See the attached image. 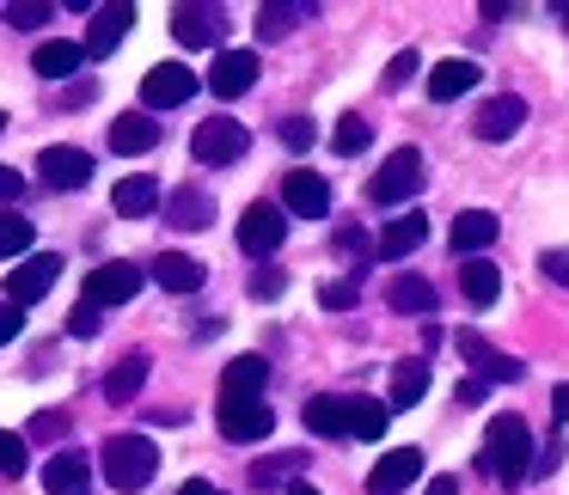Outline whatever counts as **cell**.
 <instances>
[{
  "label": "cell",
  "instance_id": "1",
  "mask_svg": "<svg viewBox=\"0 0 569 495\" xmlns=\"http://www.w3.org/2000/svg\"><path fill=\"white\" fill-rule=\"evenodd\" d=\"M483 471H490L496 483H508L515 489L520 477H532V428L520 416H490V434H483Z\"/></svg>",
  "mask_w": 569,
  "mask_h": 495
},
{
  "label": "cell",
  "instance_id": "2",
  "mask_svg": "<svg viewBox=\"0 0 569 495\" xmlns=\"http://www.w3.org/2000/svg\"><path fill=\"white\" fill-rule=\"evenodd\" d=\"M99 471L104 483H111L117 495H136L153 483V471H160V453H153L148 434H111V441L99 446Z\"/></svg>",
  "mask_w": 569,
  "mask_h": 495
},
{
  "label": "cell",
  "instance_id": "3",
  "mask_svg": "<svg viewBox=\"0 0 569 495\" xmlns=\"http://www.w3.org/2000/svg\"><path fill=\"white\" fill-rule=\"evenodd\" d=\"M422 178H429L422 153L417 148H398V153H386V160H380V172H373V184H368V202H373V209H398V202H410L422 190Z\"/></svg>",
  "mask_w": 569,
  "mask_h": 495
},
{
  "label": "cell",
  "instance_id": "4",
  "mask_svg": "<svg viewBox=\"0 0 569 495\" xmlns=\"http://www.w3.org/2000/svg\"><path fill=\"white\" fill-rule=\"evenodd\" d=\"M246 148H251V135L233 117H209V123H197V135H190L197 165H233V160H246Z\"/></svg>",
  "mask_w": 569,
  "mask_h": 495
},
{
  "label": "cell",
  "instance_id": "5",
  "mask_svg": "<svg viewBox=\"0 0 569 495\" xmlns=\"http://www.w3.org/2000/svg\"><path fill=\"white\" fill-rule=\"evenodd\" d=\"M56 275H62V257H56V251H31V257H19V270L7 275V300H13L19 312L38 306V300L56 287Z\"/></svg>",
  "mask_w": 569,
  "mask_h": 495
},
{
  "label": "cell",
  "instance_id": "6",
  "mask_svg": "<svg viewBox=\"0 0 569 495\" xmlns=\"http://www.w3.org/2000/svg\"><path fill=\"white\" fill-rule=\"evenodd\" d=\"M197 87L202 80L190 74L184 62H160V68H148V80H141V104H148V111H178V104L197 99Z\"/></svg>",
  "mask_w": 569,
  "mask_h": 495
},
{
  "label": "cell",
  "instance_id": "7",
  "mask_svg": "<svg viewBox=\"0 0 569 495\" xmlns=\"http://www.w3.org/2000/svg\"><path fill=\"white\" fill-rule=\"evenodd\" d=\"M288 239V221L276 202H251L246 214H239V251L246 257H276V245Z\"/></svg>",
  "mask_w": 569,
  "mask_h": 495
},
{
  "label": "cell",
  "instance_id": "8",
  "mask_svg": "<svg viewBox=\"0 0 569 495\" xmlns=\"http://www.w3.org/2000/svg\"><path fill=\"white\" fill-rule=\"evenodd\" d=\"M141 282H148V270H136V263H99V270L87 275V306H123V300H136L141 294Z\"/></svg>",
  "mask_w": 569,
  "mask_h": 495
},
{
  "label": "cell",
  "instance_id": "9",
  "mask_svg": "<svg viewBox=\"0 0 569 495\" xmlns=\"http://www.w3.org/2000/svg\"><path fill=\"white\" fill-rule=\"evenodd\" d=\"M422 465H429V458H422V446H392V453L368 471V495H405L410 483L422 477Z\"/></svg>",
  "mask_w": 569,
  "mask_h": 495
},
{
  "label": "cell",
  "instance_id": "10",
  "mask_svg": "<svg viewBox=\"0 0 569 495\" xmlns=\"http://www.w3.org/2000/svg\"><path fill=\"white\" fill-rule=\"evenodd\" d=\"M38 172H43L50 190H87L92 184V153L87 148H43Z\"/></svg>",
  "mask_w": 569,
  "mask_h": 495
},
{
  "label": "cell",
  "instance_id": "11",
  "mask_svg": "<svg viewBox=\"0 0 569 495\" xmlns=\"http://www.w3.org/2000/svg\"><path fill=\"white\" fill-rule=\"evenodd\" d=\"M459 355H466L471 367H478V380H483V385H490V380H496V385H515V380H527V367H520L515 355H502V348H490L478 331H459Z\"/></svg>",
  "mask_w": 569,
  "mask_h": 495
},
{
  "label": "cell",
  "instance_id": "12",
  "mask_svg": "<svg viewBox=\"0 0 569 495\" xmlns=\"http://www.w3.org/2000/svg\"><path fill=\"white\" fill-rule=\"evenodd\" d=\"M258 87V55L251 50H221L209 68V92L214 99H246V92Z\"/></svg>",
  "mask_w": 569,
  "mask_h": 495
},
{
  "label": "cell",
  "instance_id": "13",
  "mask_svg": "<svg viewBox=\"0 0 569 495\" xmlns=\"http://www.w3.org/2000/svg\"><path fill=\"white\" fill-rule=\"evenodd\" d=\"M282 209L300 214V221H325L331 214V184L319 172H288L282 178Z\"/></svg>",
  "mask_w": 569,
  "mask_h": 495
},
{
  "label": "cell",
  "instance_id": "14",
  "mask_svg": "<svg viewBox=\"0 0 569 495\" xmlns=\"http://www.w3.org/2000/svg\"><path fill=\"white\" fill-rule=\"evenodd\" d=\"M263 385H270V361L239 355V361H227V373H221V404H258Z\"/></svg>",
  "mask_w": 569,
  "mask_h": 495
},
{
  "label": "cell",
  "instance_id": "15",
  "mask_svg": "<svg viewBox=\"0 0 569 495\" xmlns=\"http://www.w3.org/2000/svg\"><path fill=\"white\" fill-rule=\"evenodd\" d=\"M520 123H527V104H520V92H502V99L478 104V117H471V135H478V141H508V135H520Z\"/></svg>",
  "mask_w": 569,
  "mask_h": 495
},
{
  "label": "cell",
  "instance_id": "16",
  "mask_svg": "<svg viewBox=\"0 0 569 495\" xmlns=\"http://www.w3.org/2000/svg\"><path fill=\"white\" fill-rule=\"evenodd\" d=\"M172 31H178V43L184 50H209V43H221V31H227V19H221V7H172Z\"/></svg>",
  "mask_w": 569,
  "mask_h": 495
},
{
  "label": "cell",
  "instance_id": "17",
  "mask_svg": "<svg viewBox=\"0 0 569 495\" xmlns=\"http://www.w3.org/2000/svg\"><path fill=\"white\" fill-rule=\"evenodd\" d=\"M43 489L50 495H87L92 489V458L74 453V446L50 453V465H43Z\"/></svg>",
  "mask_w": 569,
  "mask_h": 495
},
{
  "label": "cell",
  "instance_id": "18",
  "mask_svg": "<svg viewBox=\"0 0 569 495\" xmlns=\"http://www.w3.org/2000/svg\"><path fill=\"white\" fill-rule=\"evenodd\" d=\"M214 422H221V434H227V441H239V446L263 441V434L276 428V416H270L263 397H258V404H221V416H214Z\"/></svg>",
  "mask_w": 569,
  "mask_h": 495
},
{
  "label": "cell",
  "instance_id": "19",
  "mask_svg": "<svg viewBox=\"0 0 569 495\" xmlns=\"http://www.w3.org/2000/svg\"><path fill=\"white\" fill-rule=\"evenodd\" d=\"M422 239H429V221H422V214H398V221L380 226V245H373V257H380V263H405L410 251L422 245Z\"/></svg>",
  "mask_w": 569,
  "mask_h": 495
},
{
  "label": "cell",
  "instance_id": "20",
  "mask_svg": "<svg viewBox=\"0 0 569 495\" xmlns=\"http://www.w3.org/2000/svg\"><path fill=\"white\" fill-rule=\"evenodd\" d=\"M471 87H478V62H466V55H447V62L429 68V99H435V104L466 99Z\"/></svg>",
  "mask_w": 569,
  "mask_h": 495
},
{
  "label": "cell",
  "instance_id": "21",
  "mask_svg": "<svg viewBox=\"0 0 569 495\" xmlns=\"http://www.w3.org/2000/svg\"><path fill=\"white\" fill-rule=\"evenodd\" d=\"M160 148V123H153L148 111H129L111 123V153H123V160H136V153H153Z\"/></svg>",
  "mask_w": 569,
  "mask_h": 495
},
{
  "label": "cell",
  "instance_id": "22",
  "mask_svg": "<svg viewBox=\"0 0 569 495\" xmlns=\"http://www.w3.org/2000/svg\"><path fill=\"white\" fill-rule=\"evenodd\" d=\"M148 275L166 287V294H197V287L209 282V270H202L197 257H184V251H166V257H153Z\"/></svg>",
  "mask_w": 569,
  "mask_h": 495
},
{
  "label": "cell",
  "instance_id": "23",
  "mask_svg": "<svg viewBox=\"0 0 569 495\" xmlns=\"http://www.w3.org/2000/svg\"><path fill=\"white\" fill-rule=\"evenodd\" d=\"M386 306H392V312H410V319H429V312H435V287H429V275L398 270L392 282H386Z\"/></svg>",
  "mask_w": 569,
  "mask_h": 495
},
{
  "label": "cell",
  "instance_id": "24",
  "mask_svg": "<svg viewBox=\"0 0 569 495\" xmlns=\"http://www.w3.org/2000/svg\"><path fill=\"white\" fill-rule=\"evenodd\" d=\"M386 422H392V404H380V397H343V434L349 441H380Z\"/></svg>",
  "mask_w": 569,
  "mask_h": 495
},
{
  "label": "cell",
  "instance_id": "25",
  "mask_svg": "<svg viewBox=\"0 0 569 495\" xmlns=\"http://www.w3.org/2000/svg\"><path fill=\"white\" fill-rule=\"evenodd\" d=\"M129 26H136V7H99V13H92V31H87V55H111L117 43L129 38Z\"/></svg>",
  "mask_w": 569,
  "mask_h": 495
},
{
  "label": "cell",
  "instance_id": "26",
  "mask_svg": "<svg viewBox=\"0 0 569 495\" xmlns=\"http://www.w3.org/2000/svg\"><path fill=\"white\" fill-rule=\"evenodd\" d=\"M80 62H87V43H68V38L38 43V55H31V68H38L43 80H68V74H80Z\"/></svg>",
  "mask_w": 569,
  "mask_h": 495
},
{
  "label": "cell",
  "instance_id": "27",
  "mask_svg": "<svg viewBox=\"0 0 569 495\" xmlns=\"http://www.w3.org/2000/svg\"><path fill=\"white\" fill-rule=\"evenodd\" d=\"M111 209L123 214V221H141V214H153V209H160V184H153L148 172L123 178V184L111 190Z\"/></svg>",
  "mask_w": 569,
  "mask_h": 495
},
{
  "label": "cell",
  "instance_id": "28",
  "mask_svg": "<svg viewBox=\"0 0 569 495\" xmlns=\"http://www.w3.org/2000/svg\"><path fill=\"white\" fill-rule=\"evenodd\" d=\"M166 221L184 226V233H202V226L214 221V202L202 196L197 184H184V190H172V196H166Z\"/></svg>",
  "mask_w": 569,
  "mask_h": 495
},
{
  "label": "cell",
  "instance_id": "29",
  "mask_svg": "<svg viewBox=\"0 0 569 495\" xmlns=\"http://www.w3.org/2000/svg\"><path fill=\"white\" fill-rule=\"evenodd\" d=\"M459 294H466L471 306H496V294H502L496 263L490 257H466V263H459Z\"/></svg>",
  "mask_w": 569,
  "mask_h": 495
},
{
  "label": "cell",
  "instance_id": "30",
  "mask_svg": "<svg viewBox=\"0 0 569 495\" xmlns=\"http://www.w3.org/2000/svg\"><path fill=\"white\" fill-rule=\"evenodd\" d=\"M490 239H496V214L490 209H466L453 221V257H478Z\"/></svg>",
  "mask_w": 569,
  "mask_h": 495
},
{
  "label": "cell",
  "instance_id": "31",
  "mask_svg": "<svg viewBox=\"0 0 569 495\" xmlns=\"http://www.w3.org/2000/svg\"><path fill=\"white\" fill-rule=\"evenodd\" d=\"M422 397H429V361H398L392 367V397H386V404L392 410H410V404H422Z\"/></svg>",
  "mask_w": 569,
  "mask_h": 495
},
{
  "label": "cell",
  "instance_id": "32",
  "mask_svg": "<svg viewBox=\"0 0 569 495\" xmlns=\"http://www.w3.org/2000/svg\"><path fill=\"white\" fill-rule=\"evenodd\" d=\"M148 367H153V361L141 355V348H136V355H123L111 373H104V397H111V404H129V397L148 385Z\"/></svg>",
  "mask_w": 569,
  "mask_h": 495
},
{
  "label": "cell",
  "instance_id": "33",
  "mask_svg": "<svg viewBox=\"0 0 569 495\" xmlns=\"http://www.w3.org/2000/svg\"><path fill=\"white\" fill-rule=\"evenodd\" d=\"M307 428L325 434V441H343V397H307Z\"/></svg>",
  "mask_w": 569,
  "mask_h": 495
},
{
  "label": "cell",
  "instance_id": "34",
  "mask_svg": "<svg viewBox=\"0 0 569 495\" xmlns=\"http://www.w3.org/2000/svg\"><path fill=\"white\" fill-rule=\"evenodd\" d=\"M319 13V7H307V0H300V7H258V38H288V31L300 26V19H312Z\"/></svg>",
  "mask_w": 569,
  "mask_h": 495
},
{
  "label": "cell",
  "instance_id": "35",
  "mask_svg": "<svg viewBox=\"0 0 569 495\" xmlns=\"http://www.w3.org/2000/svg\"><path fill=\"white\" fill-rule=\"evenodd\" d=\"M0 257H31V221L0 209Z\"/></svg>",
  "mask_w": 569,
  "mask_h": 495
},
{
  "label": "cell",
  "instance_id": "36",
  "mask_svg": "<svg viewBox=\"0 0 569 495\" xmlns=\"http://www.w3.org/2000/svg\"><path fill=\"white\" fill-rule=\"evenodd\" d=\"M26 465H31V446H26V434L0 428V477H19Z\"/></svg>",
  "mask_w": 569,
  "mask_h": 495
},
{
  "label": "cell",
  "instance_id": "37",
  "mask_svg": "<svg viewBox=\"0 0 569 495\" xmlns=\"http://www.w3.org/2000/svg\"><path fill=\"white\" fill-rule=\"evenodd\" d=\"M368 135H373V129H368V123H361V117H343V123H337V129H331V148H337V153H343V160H356V153H361V148H368Z\"/></svg>",
  "mask_w": 569,
  "mask_h": 495
},
{
  "label": "cell",
  "instance_id": "38",
  "mask_svg": "<svg viewBox=\"0 0 569 495\" xmlns=\"http://www.w3.org/2000/svg\"><path fill=\"white\" fill-rule=\"evenodd\" d=\"M319 300H325L331 312H349V306L361 300V275L349 270V275H337V282H325V287H319Z\"/></svg>",
  "mask_w": 569,
  "mask_h": 495
},
{
  "label": "cell",
  "instance_id": "39",
  "mask_svg": "<svg viewBox=\"0 0 569 495\" xmlns=\"http://www.w3.org/2000/svg\"><path fill=\"white\" fill-rule=\"evenodd\" d=\"M300 465H307V458H300V453H282V458H263V465L251 471V477H258V483H276V477H295Z\"/></svg>",
  "mask_w": 569,
  "mask_h": 495
},
{
  "label": "cell",
  "instance_id": "40",
  "mask_svg": "<svg viewBox=\"0 0 569 495\" xmlns=\"http://www.w3.org/2000/svg\"><path fill=\"white\" fill-rule=\"evenodd\" d=\"M282 141H288L295 153H307L312 141H319V129H312V117H288V123H282Z\"/></svg>",
  "mask_w": 569,
  "mask_h": 495
},
{
  "label": "cell",
  "instance_id": "41",
  "mask_svg": "<svg viewBox=\"0 0 569 495\" xmlns=\"http://www.w3.org/2000/svg\"><path fill=\"white\" fill-rule=\"evenodd\" d=\"M410 74H417V50H398V55H392V68H386V92L410 87Z\"/></svg>",
  "mask_w": 569,
  "mask_h": 495
},
{
  "label": "cell",
  "instance_id": "42",
  "mask_svg": "<svg viewBox=\"0 0 569 495\" xmlns=\"http://www.w3.org/2000/svg\"><path fill=\"white\" fill-rule=\"evenodd\" d=\"M43 19H50V7H43V0H31V7H7V26H19V31L43 26Z\"/></svg>",
  "mask_w": 569,
  "mask_h": 495
},
{
  "label": "cell",
  "instance_id": "43",
  "mask_svg": "<svg viewBox=\"0 0 569 495\" xmlns=\"http://www.w3.org/2000/svg\"><path fill=\"white\" fill-rule=\"evenodd\" d=\"M68 331H74V336H99V306H87V300H80V306L68 312Z\"/></svg>",
  "mask_w": 569,
  "mask_h": 495
},
{
  "label": "cell",
  "instance_id": "44",
  "mask_svg": "<svg viewBox=\"0 0 569 495\" xmlns=\"http://www.w3.org/2000/svg\"><path fill=\"white\" fill-rule=\"evenodd\" d=\"M282 287H288L282 270H258V275H251V294H258V300H276Z\"/></svg>",
  "mask_w": 569,
  "mask_h": 495
},
{
  "label": "cell",
  "instance_id": "45",
  "mask_svg": "<svg viewBox=\"0 0 569 495\" xmlns=\"http://www.w3.org/2000/svg\"><path fill=\"white\" fill-rule=\"evenodd\" d=\"M539 270L551 275L557 287H569V251H545V257H539Z\"/></svg>",
  "mask_w": 569,
  "mask_h": 495
},
{
  "label": "cell",
  "instance_id": "46",
  "mask_svg": "<svg viewBox=\"0 0 569 495\" xmlns=\"http://www.w3.org/2000/svg\"><path fill=\"white\" fill-rule=\"evenodd\" d=\"M337 251H343V257H361V251H368V233H361V226H337Z\"/></svg>",
  "mask_w": 569,
  "mask_h": 495
},
{
  "label": "cell",
  "instance_id": "47",
  "mask_svg": "<svg viewBox=\"0 0 569 495\" xmlns=\"http://www.w3.org/2000/svg\"><path fill=\"white\" fill-rule=\"evenodd\" d=\"M19 324H26V319H19V306H13V300H0V343H13Z\"/></svg>",
  "mask_w": 569,
  "mask_h": 495
},
{
  "label": "cell",
  "instance_id": "48",
  "mask_svg": "<svg viewBox=\"0 0 569 495\" xmlns=\"http://www.w3.org/2000/svg\"><path fill=\"white\" fill-rule=\"evenodd\" d=\"M19 196H26V178L13 165H0V202H19Z\"/></svg>",
  "mask_w": 569,
  "mask_h": 495
},
{
  "label": "cell",
  "instance_id": "49",
  "mask_svg": "<svg viewBox=\"0 0 569 495\" xmlns=\"http://www.w3.org/2000/svg\"><path fill=\"white\" fill-rule=\"evenodd\" d=\"M62 428H68V422H62V410H43V416H38V434H43V441H56Z\"/></svg>",
  "mask_w": 569,
  "mask_h": 495
},
{
  "label": "cell",
  "instance_id": "50",
  "mask_svg": "<svg viewBox=\"0 0 569 495\" xmlns=\"http://www.w3.org/2000/svg\"><path fill=\"white\" fill-rule=\"evenodd\" d=\"M422 495H459V477H429V489Z\"/></svg>",
  "mask_w": 569,
  "mask_h": 495
},
{
  "label": "cell",
  "instance_id": "51",
  "mask_svg": "<svg viewBox=\"0 0 569 495\" xmlns=\"http://www.w3.org/2000/svg\"><path fill=\"white\" fill-rule=\"evenodd\" d=\"M478 397H483V380H478V373H471V380L459 385V404H478Z\"/></svg>",
  "mask_w": 569,
  "mask_h": 495
},
{
  "label": "cell",
  "instance_id": "52",
  "mask_svg": "<svg viewBox=\"0 0 569 495\" xmlns=\"http://www.w3.org/2000/svg\"><path fill=\"white\" fill-rule=\"evenodd\" d=\"M551 410H557V422H569V385H557V392H551Z\"/></svg>",
  "mask_w": 569,
  "mask_h": 495
},
{
  "label": "cell",
  "instance_id": "53",
  "mask_svg": "<svg viewBox=\"0 0 569 495\" xmlns=\"http://www.w3.org/2000/svg\"><path fill=\"white\" fill-rule=\"evenodd\" d=\"M178 495H214V489H209V483H202V477H190V483H184V489H178Z\"/></svg>",
  "mask_w": 569,
  "mask_h": 495
},
{
  "label": "cell",
  "instance_id": "54",
  "mask_svg": "<svg viewBox=\"0 0 569 495\" xmlns=\"http://www.w3.org/2000/svg\"><path fill=\"white\" fill-rule=\"evenodd\" d=\"M288 495H319V489H312V483H288Z\"/></svg>",
  "mask_w": 569,
  "mask_h": 495
},
{
  "label": "cell",
  "instance_id": "55",
  "mask_svg": "<svg viewBox=\"0 0 569 495\" xmlns=\"http://www.w3.org/2000/svg\"><path fill=\"white\" fill-rule=\"evenodd\" d=\"M563 31H569V7H563Z\"/></svg>",
  "mask_w": 569,
  "mask_h": 495
},
{
  "label": "cell",
  "instance_id": "56",
  "mask_svg": "<svg viewBox=\"0 0 569 495\" xmlns=\"http://www.w3.org/2000/svg\"><path fill=\"white\" fill-rule=\"evenodd\" d=\"M0 129H7V117H0Z\"/></svg>",
  "mask_w": 569,
  "mask_h": 495
}]
</instances>
